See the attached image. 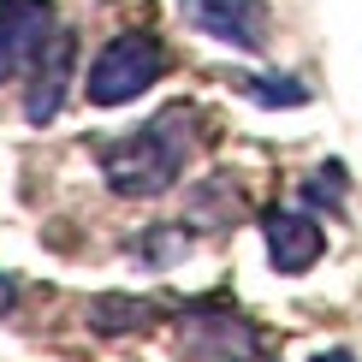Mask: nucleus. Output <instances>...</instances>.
<instances>
[{
  "instance_id": "1",
  "label": "nucleus",
  "mask_w": 362,
  "mask_h": 362,
  "mask_svg": "<svg viewBox=\"0 0 362 362\" xmlns=\"http://www.w3.org/2000/svg\"><path fill=\"white\" fill-rule=\"evenodd\" d=\"M196 125H202V113L190 101H173L155 119H143L137 131L101 143V178H107V190L125 196V202L167 196L196 155Z\"/></svg>"
},
{
  "instance_id": "8",
  "label": "nucleus",
  "mask_w": 362,
  "mask_h": 362,
  "mask_svg": "<svg viewBox=\"0 0 362 362\" xmlns=\"http://www.w3.org/2000/svg\"><path fill=\"white\" fill-rule=\"evenodd\" d=\"M155 321V303L148 297H95L89 303V327L95 333H131V327Z\"/></svg>"
},
{
  "instance_id": "4",
  "label": "nucleus",
  "mask_w": 362,
  "mask_h": 362,
  "mask_svg": "<svg viewBox=\"0 0 362 362\" xmlns=\"http://www.w3.org/2000/svg\"><path fill=\"white\" fill-rule=\"evenodd\" d=\"M185 356L190 362H250L255 356V327L226 303H196L185 309Z\"/></svg>"
},
{
  "instance_id": "7",
  "label": "nucleus",
  "mask_w": 362,
  "mask_h": 362,
  "mask_svg": "<svg viewBox=\"0 0 362 362\" xmlns=\"http://www.w3.org/2000/svg\"><path fill=\"white\" fill-rule=\"evenodd\" d=\"M71 66H78V36L71 30H54V42L42 48V59L30 66V95H24V119L30 125H48L66 107V83H71Z\"/></svg>"
},
{
  "instance_id": "11",
  "label": "nucleus",
  "mask_w": 362,
  "mask_h": 362,
  "mask_svg": "<svg viewBox=\"0 0 362 362\" xmlns=\"http://www.w3.org/2000/svg\"><path fill=\"white\" fill-rule=\"evenodd\" d=\"M137 250H143V262H148V267H173L178 255L190 250V232H185V226H160V232H148Z\"/></svg>"
},
{
  "instance_id": "6",
  "label": "nucleus",
  "mask_w": 362,
  "mask_h": 362,
  "mask_svg": "<svg viewBox=\"0 0 362 362\" xmlns=\"http://www.w3.org/2000/svg\"><path fill=\"white\" fill-rule=\"evenodd\" d=\"M262 238H267L274 274H309V267L327 255V232L315 226V214H303V208H267L262 214Z\"/></svg>"
},
{
  "instance_id": "12",
  "label": "nucleus",
  "mask_w": 362,
  "mask_h": 362,
  "mask_svg": "<svg viewBox=\"0 0 362 362\" xmlns=\"http://www.w3.org/2000/svg\"><path fill=\"white\" fill-rule=\"evenodd\" d=\"M303 202L309 208H339L344 202V167H339V160H327V167L303 185Z\"/></svg>"
},
{
  "instance_id": "5",
  "label": "nucleus",
  "mask_w": 362,
  "mask_h": 362,
  "mask_svg": "<svg viewBox=\"0 0 362 362\" xmlns=\"http://www.w3.org/2000/svg\"><path fill=\"white\" fill-rule=\"evenodd\" d=\"M54 30V0H0V83L36 66Z\"/></svg>"
},
{
  "instance_id": "9",
  "label": "nucleus",
  "mask_w": 362,
  "mask_h": 362,
  "mask_svg": "<svg viewBox=\"0 0 362 362\" xmlns=\"http://www.w3.org/2000/svg\"><path fill=\"white\" fill-rule=\"evenodd\" d=\"M250 101H262V107H303L309 101V83L291 78V71H267V78H244L238 83Z\"/></svg>"
},
{
  "instance_id": "10",
  "label": "nucleus",
  "mask_w": 362,
  "mask_h": 362,
  "mask_svg": "<svg viewBox=\"0 0 362 362\" xmlns=\"http://www.w3.org/2000/svg\"><path fill=\"white\" fill-rule=\"evenodd\" d=\"M220 202H238L232 178H208V185L196 190V202H190V214H196V226H226V220H232V208H220Z\"/></svg>"
},
{
  "instance_id": "13",
  "label": "nucleus",
  "mask_w": 362,
  "mask_h": 362,
  "mask_svg": "<svg viewBox=\"0 0 362 362\" xmlns=\"http://www.w3.org/2000/svg\"><path fill=\"white\" fill-rule=\"evenodd\" d=\"M12 297H18V285H12L6 274H0V315H6V309H12Z\"/></svg>"
},
{
  "instance_id": "2",
  "label": "nucleus",
  "mask_w": 362,
  "mask_h": 362,
  "mask_svg": "<svg viewBox=\"0 0 362 362\" xmlns=\"http://www.w3.org/2000/svg\"><path fill=\"white\" fill-rule=\"evenodd\" d=\"M160 78H167V48L148 30H119L107 48L89 59L83 95H89V107H125V101L148 95Z\"/></svg>"
},
{
  "instance_id": "14",
  "label": "nucleus",
  "mask_w": 362,
  "mask_h": 362,
  "mask_svg": "<svg viewBox=\"0 0 362 362\" xmlns=\"http://www.w3.org/2000/svg\"><path fill=\"white\" fill-rule=\"evenodd\" d=\"M315 362H356V356H351V351H321Z\"/></svg>"
},
{
  "instance_id": "3",
  "label": "nucleus",
  "mask_w": 362,
  "mask_h": 362,
  "mask_svg": "<svg viewBox=\"0 0 362 362\" xmlns=\"http://www.w3.org/2000/svg\"><path fill=\"white\" fill-rule=\"evenodd\" d=\"M178 12L202 30V36L226 42L238 54H262L267 36H274V12L267 0H178Z\"/></svg>"
}]
</instances>
